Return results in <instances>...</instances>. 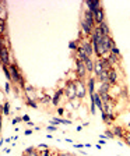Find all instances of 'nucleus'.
<instances>
[{
    "instance_id": "1",
    "label": "nucleus",
    "mask_w": 130,
    "mask_h": 156,
    "mask_svg": "<svg viewBox=\"0 0 130 156\" xmlns=\"http://www.w3.org/2000/svg\"><path fill=\"white\" fill-rule=\"evenodd\" d=\"M74 84H76V91H77V98L81 100H84V98L87 96V94H88V89H87V81L85 80H80V78H77L76 81H74Z\"/></svg>"
},
{
    "instance_id": "2",
    "label": "nucleus",
    "mask_w": 130,
    "mask_h": 156,
    "mask_svg": "<svg viewBox=\"0 0 130 156\" xmlns=\"http://www.w3.org/2000/svg\"><path fill=\"white\" fill-rule=\"evenodd\" d=\"M65 96L67 100H73L77 98V91H76V84L72 80H67L65 85Z\"/></svg>"
},
{
    "instance_id": "3",
    "label": "nucleus",
    "mask_w": 130,
    "mask_h": 156,
    "mask_svg": "<svg viewBox=\"0 0 130 156\" xmlns=\"http://www.w3.org/2000/svg\"><path fill=\"white\" fill-rule=\"evenodd\" d=\"M8 69H10V73H11V82L17 87V85H18V82L24 78V75H22V73L20 71L17 63H11V64L8 66Z\"/></svg>"
},
{
    "instance_id": "4",
    "label": "nucleus",
    "mask_w": 130,
    "mask_h": 156,
    "mask_svg": "<svg viewBox=\"0 0 130 156\" xmlns=\"http://www.w3.org/2000/svg\"><path fill=\"white\" fill-rule=\"evenodd\" d=\"M76 74L80 80H85L88 78V71H87V67H85V63L81 62V60H76Z\"/></svg>"
},
{
    "instance_id": "5",
    "label": "nucleus",
    "mask_w": 130,
    "mask_h": 156,
    "mask_svg": "<svg viewBox=\"0 0 130 156\" xmlns=\"http://www.w3.org/2000/svg\"><path fill=\"white\" fill-rule=\"evenodd\" d=\"M1 66H10L11 64V53H10V48L7 46H1Z\"/></svg>"
},
{
    "instance_id": "6",
    "label": "nucleus",
    "mask_w": 130,
    "mask_h": 156,
    "mask_svg": "<svg viewBox=\"0 0 130 156\" xmlns=\"http://www.w3.org/2000/svg\"><path fill=\"white\" fill-rule=\"evenodd\" d=\"M65 96V88H58L53 94L52 98V106L59 107L60 106V102H62V98Z\"/></svg>"
},
{
    "instance_id": "7",
    "label": "nucleus",
    "mask_w": 130,
    "mask_h": 156,
    "mask_svg": "<svg viewBox=\"0 0 130 156\" xmlns=\"http://www.w3.org/2000/svg\"><path fill=\"white\" fill-rule=\"evenodd\" d=\"M80 28H81V36H85V38H91L92 32H94V29H92L90 25L87 24V21H85L84 18H81V21H80Z\"/></svg>"
},
{
    "instance_id": "8",
    "label": "nucleus",
    "mask_w": 130,
    "mask_h": 156,
    "mask_svg": "<svg viewBox=\"0 0 130 156\" xmlns=\"http://www.w3.org/2000/svg\"><path fill=\"white\" fill-rule=\"evenodd\" d=\"M81 46H83V49H84V52L88 55V57H91V59H94V55H95V52H94V46H92V43H91V41H83L81 42Z\"/></svg>"
},
{
    "instance_id": "9",
    "label": "nucleus",
    "mask_w": 130,
    "mask_h": 156,
    "mask_svg": "<svg viewBox=\"0 0 130 156\" xmlns=\"http://www.w3.org/2000/svg\"><path fill=\"white\" fill-rule=\"evenodd\" d=\"M83 18L87 21V24L91 27L92 29H95V27H97V22H95V17H94V14H92L90 10H84V14H83Z\"/></svg>"
},
{
    "instance_id": "10",
    "label": "nucleus",
    "mask_w": 130,
    "mask_h": 156,
    "mask_svg": "<svg viewBox=\"0 0 130 156\" xmlns=\"http://www.w3.org/2000/svg\"><path fill=\"white\" fill-rule=\"evenodd\" d=\"M85 6H87V10H90L92 14H95V11H97L98 8L102 7V4L98 0H85Z\"/></svg>"
},
{
    "instance_id": "11",
    "label": "nucleus",
    "mask_w": 130,
    "mask_h": 156,
    "mask_svg": "<svg viewBox=\"0 0 130 156\" xmlns=\"http://www.w3.org/2000/svg\"><path fill=\"white\" fill-rule=\"evenodd\" d=\"M102 43H104V48H105V50H106V53H111V50H112V48L115 46V41H113V38H112V35L111 36H104V39H102Z\"/></svg>"
},
{
    "instance_id": "12",
    "label": "nucleus",
    "mask_w": 130,
    "mask_h": 156,
    "mask_svg": "<svg viewBox=\"0 0 130 156\" xmlns=\"http://www.w3.org/2000/svg\"><path fill=\"white\" fill-rule=\"evenodd\" d=\"M87 89H88V95L95 94V75H88L87 78Z\"/></svg>"
},
{
    "instance_id": "13",
    "label": "nucleus",
    "mask_w": 130,
    "mask_h": 156,
    "mask_svg": "<svg viewBox=\"0 0 130 156\" xmlns=\"http://www.w3.org/2000/svg\"><path fill=\"white\" fill-rule=\"evenodd\" d=\"M111 130L113 131V134H115V137H116L117 139H122V141H123L124 134H126V130H124L123 127H120V125H113Z\"/></svg>"
},
{
    "instance_id": "14",
    "label": "nucleus",
    "mask_w": 130,
    "mask_h": 156,
    "mask_svg": "<svg viewBox=\"0 0 130 156\" xmlns=\"http://www.w3.org/2000/svg\"><path fill=\"white\" fill-rule=\"evenodd\" d=\"M109 95H111L112 100H116L117 96L122 95V87L117 84V85H112L111 87V91H109Z\"/></svg>"
},
{
    "instance_id": "15",
    "label": "nucleus",
    "mask_w": 130,
    "mask_h": 156,
    "mask_svg": "<svg viewBox=\"0 0 130 156\" xmlns=\"http://www.w3.org/2000/svg\"><path fill=\"white\" fill-rule=\"evenodd\" d=\"M94 17H95V22H97V27L99 24H102L105 21V10L104 7H101V8H98L97 11H95V14H94Z\"/></svg>"
},
{
    "instance_id": "16",
    "label": "nucleus",
    "mask_w": 130,
    "mask_h": 156,
    "mask_svg": "<svg viewBox=\"0 0 130 156\" xmlns=\"http://www.w3.org/2000/svg\"><path fill=\"white\" fill-rule=\"evenodd\" d=\"M109 84H111V85H117V84H119V75H117L116 67L109 70Z\"/></svg>"
},
{
    "instance_id": "17",
    "label": "nucleus",
    "mask_w": 130,
    "mask_h": 156,
    "mask_svg": "<svg viewBox=\"0 0 130 156\" xmlns=\"http://www.w3.org/2000/svg\"><path fill=\"white\" fill-rule=\"evenodd\" d=\"M90 98L95 102V106L98 107V110H99V112H104V103H102V99H101L99 94H98V92H95V94L91 95Z\"/></svg>"
},
{
    "instance_id": "18",
    "label": "nucleus",
    "mask_w": 130,
    "mask_h": 156,
    "mask_svg": "<svg viewBox=\"0 0 130 156\" xmlns=\"http://www.w3.org/2000/svg\"><path fill=\"white\" fill-rule=\"evenodd\" d=\"M74 57H76V60H81V62H85V60L88 59V55L84 52V49H83V46H81V45H80V46H78V49L76 50V56Z\"/></svg>"
},
{
    "instance_id": "19",
    "label": "nucleus",
    "mask_w": 130,
    "mask_h": 156,
    "mask_svg": "<svg viewBox=\"0 0 130 156\" xmlns=\"http://www.w3.org/2000/svg\"><path fill=\"white\" fill-rule=\"evenodd\" d=\"M84 63H85V67H87V71H88V75H94V69H95V62H94V59L88 57Z\"/></svg>"
},
{
    "instance_id": "20",
    "label": "nucleus",
    "mask_w": 130,
    "mask_h": 156,
    "mask_svg": "<svg viewBox=\"0 0 130 156\" xmlns=\"http://www.w3.org/2000/svg\"><path fill=\"white\" fill-rule=\"evenodd\" d=\"M97 81L99 82V84H104V82H109V71H106V70H104L101 74L97 77Z\"/></svg>"
},
{
    "instance_id": "21",
    "label": "nucleus",
    "mask_w": 130,
    "mask_h": 156,
    "mask_svg": "<svg viewBox=\"0 0 130 156\" xmlns=\"http://www.w3.org/2000/svg\"><path fill=\"white\" fill-rule=\"evenodd\" d=\"M111 84L109 82H104V84H99V88H98V94H109L111 91Z\"/></svg>"
},
{
    "instance_id": "22",
    "label": "nucleus",
    "mask_w": 130,
    "mask_h": 156,
    "mask_svg": "<svg viewBox=\"0 0 130 156\" xmlns=\"http://www.w3.org/2000/svg\"><path fill=\"white\" fill-rule=\"evenodd\" d=\"M98 27H99V29H101L104 36H111V29H109V25H108L106 21H104L102 24H99Z\"/></svg>"
},
{
    "instance_id": "23",
    "label": "nucleus",
    "mask_w": 130,
    "mask_h": 156,
    "mask_svg": "<svg viewBox=\"0 0 130 156\" xmlns=\"http://www.w3.org/2000/svg\"><path fill=\"white\" fill-rule=\"evenodd\" d=\"M106 59H108V62L111 63L113 67H115V66L117 67V64H120V62H122V59H120V57L115 56V55H112V53H108V57H106Z\"/></svg>"
},
{
    "instance_id": "24",
    "label": "nucleus",
    "mask_w": 130,
    "mask_h": 156,
    "mask_svg": "<svg viewBox=\"0 0 130 156\" xmlns=\"http://www.w3.org/2000/svg\"><path fill=\"white\" fill-rule=\"evenodd\" d=\"M52 98H53V95H49V94H46L42 99H39V105H44V106H48V105H52Z\"/></svg>"
},
{
    "instance_id": "25",
    "label": "nucleus",
    "mask_w": 130,
    "mask_h": 156,
    "mask_svg": "<svg viewBox=\"0 0 130 156\" xmlns=\"http://www.w3.org/2000/svg\"><path fill=\"white\" fill-rule=\"evenodd\" d=\"M99 63H101V66H102V69L106 70V71H109V70L113 69V66H112L111 63L108 62V59H98Z\"/></svg>"
},
{
    "instance_id": "26",
    "label": "nucleus",
    "mask_w": 130,
    "mask_h": 156,
    "mask_svg": "<svg viewBox=\"0 0 130 156\" xmlns=\"http://www.w3.org/2000/svg\"><path fill=\"white\" fill-rule=\"evenodd\" d=\"M1 113H3V116H10V103L6 102V103H1Z\"/></svg>"
},
{
    "instance_id": "27",
    "label": "nucleus",
    "mask_w": 130,
    "mask_h": 156,
    "mask_svg": "<svg viewBox=\"0 0 130 156\" xmlns=\"http://www.w3.org/2000/svg\"><path fill=\"white\" fill-rule=\"evenodd\" d=\"M25 105L30 107H32V109H38V102L32 98H25Z\"/></svg>"
},
{
    "instance_id": "28",
    "label": "nucleus",
    "mask_w": 130,
    "mask_h": 156,
    "mask_svg": "<svg viewBox=\"0 0 130 156\" xmlns=\"http://www.w3.org/2000/svg\"><path fill=\"white\" fill-rule=\"evenodd\" d=\"M6 6V3L4 1H1V10H0V21H6L7 20V10L4 8Z\"/></svg>"
},
{
    "instance_id": "29",
    "label": "nucleus",
    "mask_w": 130,
    "mask_h": 156,
    "mask_svg": "<svg viewBox=\"0 0 130 156\" xmlns=\"http://www.w3.org/2000/svg\"><path fill=\"white\" fill-rule=\"evenodd\" d=\"M99 96H101V99H102V103H104V106L112 102V98H111V95H109V94H99Z\"/></svg>"
},
{
    "instance_id": "30",
    "label": "nucleus",
    "mask_w": 130,
    "mask_h": 156,
    "mask_svg": "<svg viewBox=\"0 0 130 156\" xmlns=\"http://www.w3.org/2000/svg\"><path fill=\"white\" fill-rule=\"evenodd\" d=\"M1 70H3V73H4V75H6V80L11 82V73H10L8 66H1Z\"/></svg>"
},
{
    "instance_id": "31",
    "label": "nucleus",
    "mask_w": 130,
    "mask_h": 156,
    "mask_svg": "<svg viewBox=\"0 0 130 156\" xmlns=\"http://www.w3.org/2000/svg\"><path fill=\"white\" fill-rule=\"evenodd\" d=\"M72 103H73V106H74V110H78V109L81 107V105H83V100L78 99V98H76V99L72 100Z\"/></svg>"
},
{
    "instance_id": "32",
    "label": "nucleus",
    "mask_w": 130,
    "mask_h": 156,
    "mask_svg": "<svg viewBox=\"0 0 130 156\" xmlns=\"http://www.w3.org/2000/svg\"><path fill=\"white\" fill-rule=\"evenodd\" d=\"M0 35L6 36V21H0Z\"/></svg>"
},
{
    "instance_id": "33",
    "label": "nucleus",
    "mask_w": 130,
    "mask_h": 156,
    "mask_svg": "<svg viewBox=\"0 0 130 156\" xmlns=\"http://www.w3.org/2000/svg\"><path fill=\"white\" fill-rule=\"evenodd\" d=\"M56 112H58V116H59V117H63L67 110L65 109V106H59V107H56Z\"/></svg>"
},
{
    "instance_id": "34",
    "label": "nucleus",
    "mask_w": 130,
    "mask_h": 156,
    "mask_svg": "<svg viewBox=\"0 0 130 156\" xmlns=\"http://www.w3.org/2000/svg\"><path fill=\"white\" fill-rule=\"evenodd\" d=\"M65 109L67 110V112H73V110H74V106H73L72 100H66V103H65Z\"/></svg>"
},
{
    "instance_id": "35",
    "label": "nucleus",
    "mask_w": 130,
    "mask_h": 156,
    "mask_svg": "<svg viewBox=\"0 0 130 156\" xmlns=\"http://www.w3.org/2000/svg\"><path fill=\"white\" fill-rule=\"evenodd\" d=\"M111 53H112V55H115V56H117V57H120V59H122V55H120V50H119V48H117V45H115V46L112 48Z\"/></svg>"
},
{
    "instance_id": "36",
    "label": "nucleus",
    "mask_w": 130,
    "mask_h": 156,
    "mask_svg": "<svg viewBox=\"0 0 130 156\" xmlns=\"http://www.w3.org/2000/svg\"><path fill=\"white\" fill-rule=\"evenodd\" d=\"M105 137H106V139H116V137H115V134H113L112 130H106L105 131Z\"/></svg>"
},
{
    "instance_id": "37",
    "label": "nucleus",
    "mask_w": 130,
    "mask_h": 156,
    "mask_svg": "<svg viewBox=\"0 0 130 156\" xmlns=\"http://www.w3.org/2000/svg\"><path fill=\"white\" fill-rule=\"evenodd\" d=\"M90 100H91V102H90V113H91V114H95V102H94V100L91 99V98H90Z\"/></svg>"
},
{
    "instance_id": "38",
    "label": "nucleus",
    "mask_w": 130,
    "mask_h": 156,
    "mask_svg": "<svg viewBox=\"0 0 130 156\" xmlns=\"http://www.w3.org/2000/svg\"><path fill=\"white\" fill-rule=\"evenodd\" d=\"M37 149H38V150H41V152H42V150L51 149V148H49V146H48V145H46V144H39V145H37Z\"/></svg>"
},
{
    "instance_id": "39",
    "label": "nucleus",
    "mask_w": 130,
    "mask_h": 156,
    "mask_svg": "<svg viewBox=\"0 0 130 156\" xmlns=\"http://www.w3.org/2000/svg\"><path fill=\"white\" fill-rule=\"evenodd\" d=\"M123 141H124V144L129 145V146H130V131H129V132L126 131V134H124V138H123Z\"/></svg>"
},
{
    "instance_id": "40",
    "label": "nucleus",
    "mask_w": 130,
    "mask_h": 156,
    "mask_svg": "<svg viewBox=\"0 0 130 156\" xmlns=\"http://www.w3.org/2000/svg\"><path fill=\"white\" fill-rule=\"evenodd\" d=\"M21 121H22V117H14V119L11 120V124H13L14 127H17V124L21 123Z\"/></svg>"
},
{
    "instance_id": "41",
    "label": "nucleus",
    "mask_w": 130,
    "mask_h": 156,
    "mask_svg": "<svg viewBox=\"0 0 130 156\" xmlns=\"http://www.w3.org/2000/svg\"><path fill=\"white\" fill-rule=\"evenodd\" d=\"M35 149H37V146H28V148H25L24 153H27V155H31V153H32Z\"/></svg>"
},
{
    "instance_id": "42",
    "label": "nucleus",
    "mask_w": 130,
    "mask_h": 156,
    "mask_svg": "<svg viewBox=\"0 0 130 156\" xmlns=\"http://www.w3.org/2000/svg\"><path fill=\"white\" fill-rule=\"evenodd\" d=\"M120 96H123V98H129V94H127V88L126 87H122V95Z\"/></svg>"
},
{
    "instance_id": "43",
    "label": "nucleus",
    "mask_w": 130,
    "mask_h": 156,
    "mask_svg": "<svg viewBox=\"0 0 130 156\" xmlns=\"http://www.w3.org/2000/svg\"><path fill=\"white\" fill-rule=\"evenodd\" d=\"M46 128H48V131L53 132V131H56V130H58V125H52V124H49L48 127H46Z\"/></svg>"
},
{
    "instance_id": "44",
    "label": "nucleus",
    "mask_w": 130,
    "mask_h": 156,
    "mask_svg": "<svg viewBox=\"0 0 130 156\" xmlns=\"http://www.w3.org/2000/svg\"><path fill=\"white\" fill-rule=\"evenodd\" d=\"M4 91H6V94H10V81H7L6 84H4Z\"/></svg>"
},
{
    "instance_id": "45",
    "label": "nucleus",
    "mask_w": 130,
    "mask_h": 156,
    "mask_svg": "<svg viewBox=\"0 0 130 156\" xmlns=\"http://www.w3.org/2000/svg\"><path fill=\"white\" fill-rule=\"evenodd\" d=\"M22 121H25V123H30V121H31L30 116H28V114H24V116H22Z\"/></svg>"
},
{
    "instance_id": "46",
    "label": "nucleus",
    "mask_w": 130,
    "mask_h": 156,
    "mask_svg": "<svg viewBox=\"0 0 130 156\" xmlns=\"http://www.w3.org/2000/svg\"><path fill=\"white\" fill-rule=\"evenodd\" d=\"M74 148H77V149H83V148H85V144H76L73 145Z\"/></svg>"
},
{
    "instance_id": "47",
    "label": "nucleus",
    "mask_w": 130,
    "mask_h": 156,
    "mask_svg": "<svg viewBox=\"0 0 130 156\" xmlns=\"http://www.w3.org/2000/svg\"><path fill=\"white\" fill-rule=\"evenodd\" d=\"M62 155V153H60V152H58V150H53L52 153H51V156H60Z\"/></svg>"
},
{
    "instance_id": "48",
    "label": "nucleus",
    "mask_w": 130,
    "mask_h": 156,
    "mask_svg": "<svg viewBox=\"0 0 130 156\" xmlns=\"http://www.w3.org/2000/svg\"><path fill=\"white\" fill-rule=\"evenodd\" d=\"M24 134L28 137V135H31V134H32V130H31V128H30V130H25V131H24Z\"/></svg>"
},
{
    "instance_id": "49",
    "label": "nucleus",
    "mask_w": 130,
    "mask_h": 156,
    "mask_svg": "<svg viewBox=\"0 0 130 156\" xmlns=\"http://www.w3.org/2000/svg\"><path fill=\"white\" fill-rule=\"evenodd\" d=\"M98 144L99 145H106V139H99V141H98Z\"/></svg>"
},
{
    "instance_id": "50",
    "label": "nucleus",
    "mask_w": 130,
    "mask_h": 156,
    "mask_svg": "<svg viewBox=\"0 0 130 156\" xmlns=\"http://www.w3.org/2000/svg\"><path fill=\"white\" fill-rule=\"evenodd\" d=\"M27 125H28V127H35V125H34V123L32 121H30V123H25Z\"/></svg>"
},
{
    "instance_id": "51",
    "label": "nucleus",
    "mask_w": 130,
    "mask_h": 156,
    "mask_svg": "<svg viewBox=\"0 0 130 156\" xmlns=\"http://www.w3.org/2000/svg\"><path fill=\"white\" fill-rule=\"evenodd\" d=\"M34 130H35V131H39V130H41V125H35Z\"/></svg>"
},
{
    "instance_id": "52",
    "label": "nucleus",
    "mask_w": 130,
    "mask_h": 156,
    "mask_svg": "<svg viewBox=\"0 0 130 156\" xmlns=\"http://www.w3.org/2000/svg\"><path fill=\"white\" fill-rule=\"evenodd\" d=\"M81 125H83V127H88V125H90V123H87V121H85V123H81Z\"/></svg>"
},
{
    "instance_id": "53",
    "label": "nucleus",
    "mask_w": 130,
    "mask_h": 156,
    "mask_svg": "<svg viewBox=\"0 0 130 156\" xmlns=\"http://www.w3.org/2000/svg\"><path fill=\"white\" fill-rule=\"evenodd\" d=\"M46 138H49V139H52V138H53V135H52V134H46Z\"/></svg>"
},
{
    "instance_id": "54",
    "label": "nucleus",
    "mask_w": 130,
    "mask_h": 156,
    "mask_svg": "<svg viewBox=\"0 0 130 156\" xmlns=\"http://www.w3.org/2000/svg\"><path fill=\"white\" fill-rule=\"evenodd\" d=\"M60 156H74V155H72V153H62Z\"/></svg>"
},
{
    "instance_id": "55",
    "label": "nucleus",
    "mask_w": 130,
    "mask_h": 156,
    "mask_svg": "<svg viewBox=\"0 0 130 156\" xmlns=\"http://www.w3.org/2000/svg\"><path fill=\"white\" fill-rule=\"evenodd\" d=\"M11 139H13V141H18V137H17V135H14V137H11Z\"/></svg>"
},
{
    "instance_id": "56",
    "label": "nucleus",
    "mask_w": 130,
    "mask_h": 156,
    "mask_svg": "<svg viewBox=\"0 0 130 156\" xmlns=\"http://www.w3.org/2000/svg\"><path fill=\"white\" fill-rule=\"evenodd\" d=\"M76 130H77V131H81V130H83V125H78V127L76 128Z\"/></svg>"
},
{
    "instance_id": "57",
    "label": "nucleus",
    "mask_w": 130,
    "mask_h": 156,
    "mask_svg": "<svg viewBox=\"0 0 130 156\" xmlns=\"http://www.w3.org/2000/svg\"><path fill=\"white\" fill-rule=\"evenodd\" d=\"M4 152H6V153H10V152H11V149H10V148H6V149H4Z\"/></svg>"
},
{
    "instance_id": "58",
    "label": "nucleus",
    "mask_w": 130,
    "mask_h": 156,
    "mask_svg": "<svg viewBox=\"0 0 130 156\" xmlns=\"http://www.w3.org/2000/svg\"><path fill=\"white\" fill-rule=\"evenodd\" d=\"M22 156H30V155H27V153H22Z\"/></svg>"
},
{
    "instance_id": "59",
    "label": "nucleus",
    "mask_w": 130,
    "mask_h": 156,
    "mask_svg": "<svg viewBox=\"0 0 130 156\" xmlns=\"http://www.w3.org/2000/svg\"><path fill=\"white\" fill-rule=\"evenodd\" d=\"M127 127H130V121H129V123H127Z\"/></svg>"
}]
</instances>
